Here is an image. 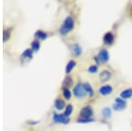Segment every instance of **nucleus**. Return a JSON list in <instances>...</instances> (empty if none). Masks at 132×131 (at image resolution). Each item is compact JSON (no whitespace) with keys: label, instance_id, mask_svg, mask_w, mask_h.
Segmentation results:
<instances>
[{"label":"nucleus","instance_id":"obj_1","mask_svg":"<svg viewBox=\"0 0 132 131\" xmlns=\"http://www.w3.org/2000/svg\"><path fill=\"white\" fill-rule=\"evenodd\" d=\"M74 27V20L71 17L68 16L67 18L65 19L64 21H63V25L61 26L60 27V33L62 35H66L68 34L70 31L72 30Z\"/></svg>","mask_w":132,"mask_h":131},{"label":"nucleus","instance_id":"obj_2","mask_svg":"<svg viewBox=\"0 0 132 131\" xmlns=\"http://www.w3.org/2000/svg\"><path fill=\"white\" fill-rule=\"evenodd\" d=\"M73 93L77 98H83L86 96V91L85 89L84 84H81V83H78L73 89Z\"/></svg>","mask_w":132,"mask_h":131},{"label":"nucleus","instance_id":"obj_3","mask_svg":"<svg viewBox=\"0 0 132 131\" xmlns=\"http://www.w3.org/2000/svg\"><path fill=\"white\" fill-rule=\"evenodd\" d=\"M54 121L56 123H63L67 124L70 122L69 117H66L64 114H58V113H55L54 114Z\"/></svg>","mask_w":132,"mask_h":131},{"label":"nucleus","instance_id":"obj_4","mask_svg":"<svg viewBox=\"0 0 132 131\" xmlns=\"http://www.w3.org/2000/svg\"><path fill=\"white\" fill-rule=\"evenodd\" d=\"M126 107V102L122 98H116L114 105V109L116 111H121Z\"/></svg>","mask_w":132,"mask_h":131},{"label":"nucleus","instance_id":"obj_5","mask_svg":"<svg viewBox=\"0 0 132 131\" xmlns=\"http://www.w3.org/2000/svg\"><path fill=\"white\" fill-rule=\"evenodd\" d=\"M97 59L100 62H102V63H106V62H108V59H109V54H108V51L107 50H101L97 56Z\"/></svg>","mask_w":132,"mask_h":131},{"label":"nucleus","instance_id":"obj_6","mask_svg":"<svg viewBox=\"0 0 132 131\" xmlns=\"http://www.w3.org/2000/svg\"><path fill=\"white\" fill-rule=\"evenodd\" d=\"M93 114V111L91 106H85L80 111V115L82 118H91Z\"/></svg>","mask_w":132,"mask_h":131},{"label":"nucleus","instance_id":"obj_7","mask_svg":"<svg viewBox=\"0 0 132 131\" xmlns=\"http://www.w3.org/2000/svg\"><path fill=\"white\" fill-rule=\"evenodd\" d=\"M113 91V88L111 87L110 85H104V86H101L99 89V92L100 94L102 96H107V95H109L111 94Z\"/></svg>","mask_w":132,"mask_h":131},{"label":"nucleus","instance_id":"obj_8","mask_svg":"<svg viewBox=\"0 0 132 131\" xmlns=\"http://www.w3.org/2000/svg\"><path fill=\"white\" fill-rule=\"evenodd\" d=\"M110 77H111V73L108 70L102 71L101 74H100V79H101V81H102V82H105V81H108L110 79Z\"/></svg>","mask_w":132,"mask_h":131},{"label":"nucleus","instance_id":"obj_9","mask_svg":"<svg viewBox=\"0 0 132 131\" xmlns=\"http://www.w3.org/2000/svg\"><path fill=\"white\" fill-rule=\"evenodd\" d=\"M114 36L111 32H108V33H106L105 36H104V37H103L104 43L107 44H112L113 42H114Z\"/></svg>","mask_w":132,"mask_h":131},{"label":"nucleus","instance_id":"obj_10","mask_svg":"<svg viewBox=\"0 0 132 131\" xmlns=\"http://www.w3.org/2000/svg\"><path fill=\"white\" fill-rule=\"evenodd\" d=\"M132 96V89H124L121 92V98L122 99H126V98H129Z\"/></svg>","mask_w":132,"mask_h":131},{"label":"nucleus","instance_id":"obj_11","mask_svg":"<svg viewBox=\"0 0 132 131\" xmlns=\"http://www.w3.org/2000/svg\"><path fill=\"white\" fill-rule=\"evenodd\" d=\"M55 107L57 109V110H62L65 107V103L63 100L62 99H56L55 101Z\"/></svg>","mask_w":132,"mask_h":131},{"label":"nucleus","instance_id":"obj_12","mask_svg":"<svg viewBox=\"0 0 132 131\" xmlns=\"http://www.w3.org/2000/svg\"><path fill=\"white\" fill-rule=\"evenodd\" d=\"M75 66H76V61H74V60H70L69 62H68L67 66H66V67H65V72H66V74H69V73H71V70L73 69L74 67H75Z\"/></svg>","mask_w":132,"mask_h":131},{"label":"nucleus","instance_id":"obj_13","mask_svg":"<svg viewBox=\"0 0 132 131\" xmlns=\"http://www.w3.org/2000/svg\"><path fill=\"white\" fill-rule=\"evenodd\" d=\"M72 52L74 53L76 56H79L80 54L82 53V49L78 44H74L73 45V48H72Z\"/></svg>","mask_w":132,"mask_h":131},{"label":"nucleus","instance_id":"obj_14","mask_svg":"<svg viewBox=\"0 0 132 131\" xmlns=\"http://www.w3.org/2000/svg\"><path fill=\"white\" fill-rule=\"evenodd\" d=\"M72 85V80L71 77H66L64 79V81H63V86L64 89H68V88H70L71 86Z\"/></svg>","mask_w":132,"mask_h":131},{"label":"nucleus","instance_id":"obj_15","mask_svg":"<svg viewBox=\"0 0 132 131\" xmlns=\"http://www.w3.org/2000/svg\"><path fill=\"white\" fill-rule=\"evenodd\" d=\"M84 86H85V89H86V93L89 94V96H93V95H94V93H93V89H92L91 85L89 84V83H84Z\"/></svg>","mask_w":132,"mask_h":131},{"label":"nucleus","instance_id":"obj_16","mask_svg":"<svg viewBox=\"0 0 132 131\" xmlns=\"http://www.w3.org/2000/svg\"><path fill=\"white\" fill-rule=\"evenodd\" d=\"M35 36L38 38H40V39H42V40H44L47 38V34L45 33V32H43L42 30H38V31H36Z\"/></svg>","mask_w":132,"mask_h":131},{"label":"nucleus","instance_id":"obj_17","mask_svg":"<svg viewBox=\"0 0 132 131\" xmlns=\"http://www.w3.org/2000/svg\"><path fill=\"white\" fill-rule=\"evenodd\" d=\"M102 114H103L104 117L109 118L110 116H111V114H112L111 109H110L109 107H105V108L102 110Z\"/></svg>","mask_w":132,"mask_h":131},{"label":"nucleus","instance_id":"obj_18","mask_svg":"<svg viewBox=\"0 0 132 131\" xmlns=\"http://www.w3.org/2000/svg\"><path fill=\"white\" fill-rule=\"evenodd\" d=\"M22 57L32 59V57H33V51L30 50V49H27V50H25L24 52L22 53Z\"/></svg>","mask_w":132,"mask_h":131},{"label":"nucleus","instance_id":"obj_19","mask_svg":"<svg viewBox=\"0 0 132 131\" xmlns=\"http://www.w3.org/2000/svg\"><path fill=\"white\" fill-rule=\"evenodd\" d=\"M72 110H73V107H72L71 105H68V106H66L65 112H64V113H63V114H64L66 117H69V116L71 114Z\"/></svg>","mask_w":132,"mask_h":131},{"label":"nucleus","instance_id":"obj_20","mask_svg":"<svg viewBox=\"0 0 132 131\" xmlns=\"http://www.w3.org/2000/svg\"><path fill=\"white\" fill-rule=\"evenodd\" d=\"M3 40L4 42H6L8 39H9L10 36H11V29H5V30H4V34H3Z\"/></svg>","mask_w":132,"mask_h":131},{"label":"nucleus","instance_id":"obj_21","mask_svg":"<svg viewBox=\"0 0 132 131\" xmlns=\"http://www.w3.org/2000/svg\"><path fill=\"white\" fill-rule=\"evenodd\" d=\"M32 49H33L34 51H39V49H40V43L38 42V41H34L33 43H32Z\"/></svg>","mask_w":132,"mask_h":131},{"label":"nucleus","instance_id":"obj_22","mask_svg":"<svg viewBox=\"0 0 132 131\" xmlns=\"http://www.w3.org/2000/svg\"><path fill=\"white\" fill-rule=\"evenodd\" d=\"M78 121L79 122V123H87V122L93 121V120L92 119V118H82L81 117L78 120Z\"/></svg>","mask_w":132,"mask_h":131},{"label":"nucleus","instance_id":"obj_23","mask_svg":"<svg viewBox=\"0 0 132 131\" xmlns=\"http://www.w3.org/2000/svg\"><path fill=\"white\" fill-rule=\"evenodd\" d=\"M63 96H64L66 99H70V98H71V91H70L68 89H63Z\"/></svg>","mask_w":132,"mask_h":131},{"label":"nucleus","instance_id":"obj_24","mask_svg":"<svg viewBox=\"0 0 132 131\" xmlns=\"http://www.w3.org/2000/svg\"><path fill=\"white\" fill-rule=\"evenodd\" d=\"M98 71V66L96 65H93V66H90L88 68V72L91 73V74H94Z\"/></svg>","mask_w":132,"mask_h":131}]
</instances>
